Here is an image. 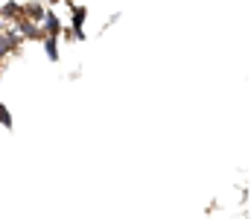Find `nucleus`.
I'll return each instance as SVG.
<instances>
[{"instance_id": "f257e3e1", "label": "nucleus", "mask_w": 251, "mask_h": 219, "mask_svg": "<svg viewBox=\"0 0 251 219\" xmlns=\"http://www.w3.org/2000/svg\"><path fill=\"white\" fill-rule=\"evenodd\" d=\"M41 32H44V38H59L64 29H62V21H59V15L53 12V9H47L44 12V18H41Z\"/></svg>"}, {"instance_id": "f03ea898", "label": "nucleus", "mask_w": 251, "mask_h": 219, "mask_svg": "<svg viewBox=\"0 0 251 219\" xmlns=\"http://www.w3.org/2000/svg\"><path fill=\"white\" fill-rule=\"evenodd\" d=\"M15 29L21 32V38H24V41H41V38H44L41 26H38V24H32V21H26V18H18V21H15Z\"/></svg>"}, {"instance_id": "7ed1b4c3", "label": "nucleus", "mask_w": 251, "mask_h": 219, "mask_svg": "<svg viewBox=\"0 0 251 219\" xmlns=\"http://www.w3.org/2000/svg\"><path fill=\"white\" fill-rule=\"evenodd\" d=\"M85 18H88V9L85 6H73V21H70V35L76 41H85Z\"/></svg>"}, {"instance_id": "20e7f679", "label": "nucleus", "mask_w": 251, "mask_h": 219, "mask_svg": "<svg viewBox=\"0 0 251 219\" xmlns=\"http://www.w3.org/2000/svg\"><path fill=\"white\" fill-rule=\"evenodd\" d=\"M44 6L41 3H21V18H26V21H32V24H41V18H44Z\"/></svg>"}, {"instance_id": "39448f33", "label": "nucleus", "mask_w": 251, "mask_h": 219, "mask_svg": "<svg viewBox=\"0 0 251 219\" xmlns=\"http://www.w3.org/2000/svg\"><path fill=\"white\" fill-rule=\"evenodd\" d=\"M0 32H3V41L9 44V50H12V53H18V47L24 44L21 32H18V29H0Z\"/></svg>"}, {"instance_id": "423d86ee", "label": "nucleus", "mask_w": 251, "mask_h": 219, "mask_svg": "<svg viewBox=\"0 0 251 219\" xmlns=\"http://www.w3.org/2000/svg\"><path fill=\"white\" fill-rule=\"evenodd\" d=\"M0 18L18 21V18H21V3H18V0H6V6L0 9Z\"/></svg>"}, {"instance_id": "0eeeda50", "label": "nucleus", "mask_w": 251, "mask_h": 219, "mask_svg": "<svg viewBox=\"0 0 251 219\" xmlns=\"http://www.w3.org/2000/svg\"><path fill=\"white\" fill-rule=\"evenodd\" d=\"M41 44H44L47 59L50 62H59V38H41Z\"/></svg>"}, {"instance_id": "6e6552de", "label": "nucleus", "mask_w": 251, "mask_h": 219, "mask_svg": "<svg viewBox=\"0 0 251 219\" xmlns=\"http://www.w3.org/2000/svg\"><path fill=\"white\" fill-rule=\"evenodd\" d=\"M0 126H6V132H12L15 129V123H12V111L0 102Z\"/></svg>"}, {"instance_id": "1a4fd4ad", "label": "nucleus", "mask_w": 251, "mask_h": 219, "mask_svg": "<svg viewBox=\"0 0 251 219\" xmlns=\"http://www.w3.org/2000/svg\"><path fill=\"white\" fill-rule=\"evenodd\" d=\"M6 56H12V50H9V44L3 41V32H0V65L6 62Z\"/></svg>"}, {"instance_id": "9d476101", "label": "nucleus", "mask_w": 251, "mask_h": 219, "mask_svg": "<svg viewBox=\"0 0 251 219\" xmlns=\"http://www.w3.org/2000/svg\"><path fill=\"white\" fill-rule=\"evenodd\" d=\"M53 3H59V0H53Z\"/></svg>"}]
</instances>
